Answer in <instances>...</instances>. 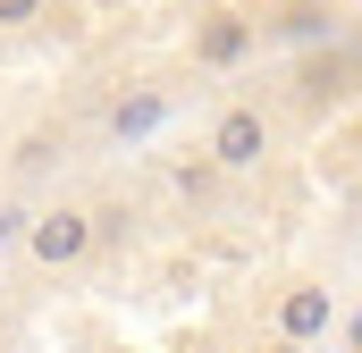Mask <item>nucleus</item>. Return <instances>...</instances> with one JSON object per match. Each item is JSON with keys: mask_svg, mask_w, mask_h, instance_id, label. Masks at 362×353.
<instances>
[{"mask_svg": "<svg viewBox=\"0 0 362 353\" xmlns=\"http://www.w3.org/2000/svg\"><path fill=\"white\" fill-rule=\"evenodd\" d=\"M93 244H101V219L76 210V202H51V210H34V219H25V253H34L42 269H76Z\"/></svg>", "mask_w": 362, "mask_h": 353, "instance_id": "1", "label": "nucleus"}, {"mask_svg": "<svg viewBox=\"0 0 362 353\" xmlns=\"http://www.w3.org/2000/svg\"><path fill=\"white\" fill-rule=\"evenodd\" d=\"M202 152H211L219 176H253L262 160H270V118H262L253 101H228V109L211 118V143H202Z\"/></svg>", "mask_w": 362, "mask_h": 353, "instance_id": "2", "label": "nucleus"}, {"mask_svg": "<svg viewBox=\"0 0 362 353\" xmlns=\"http://www.w3.org/2000/svg\"><path fill=\"white\" fill-rule=\"evenodd\" d=\"M253 42H262V25L236 17V8H219V17L194 25V68H236V59H253Z\"/></svg>", "mask_w": 362, "mask_h": 353, "instance_id": "3", "label": "nucleus"}, {"mask_svg": "<svg viewBox=\"0 0 362 353\" xmlns=\"http://www.w3.org/2000/svg\"><path fill=\"white\" fill-rule=\"evenodd\" d=\"M329 320H337V294H329V286H312V277H303V286H286V294H278V337H286V345H320V337H329Z\"/></svg>", "mask_w": 362, "mask_h": 353, "instance_id": "4", "label": "nucleus"}, {"mask_svg": "<svg viewBox=\"0 0 362 353\" xmlns=\"http://www.w3.org/2000/svg\"><path fill=\"white\" fill-rule=\"evenodd\" d=\"M169 109H177V101H169L160 85H135L127 101H118V109H110V143H118V152H135V143H152V135L169 126Z\"/></svg>", "mask_w": 362, "mask_h": 353, "instance_id": "5", "label": "nucleus"}, {"mask_svg": "<svg viewBox=\"0 0 362 353\" xmlns=\"http://www.w3.org/2000/svg\"><path fill=\"white\" fill-rule=\"evenodd\" d=\"M278 34H286V42H346V17L320 8V0H295V8L278 17Z\"/></svg>", "mask_w": 362, "mask_h": 353, "instance_id": "6", "label": "nucleus"}, {"mask_svg": "<svg viewBox=\"0 0 362 353\" xmlns=\"http://www.w3.org/2000/svg\"><path fill=\"white\" fill-rule=\"evenodd\" d=\"M303 92H312V101H346V92H354V42H337V51L303 76Z\"/></svg>", "mask_w": 362, "mask_h": 353, "instance_id": "7", "label": "nucleus"}, {"mask_svg": "<svg viewBox=\"0 0 362 353\" xmlns=\"http://www.w3.org/2000/svg\"><path fill=\"white\" fill-rule=\"evenodd\" d=\"M42 8H51V0H0V25H34Z\"/></svg>", "mask_w": 362, "mask_h": 353, "instance_id": "8", "label": "nucleus"}, {"mask_svg": "<svg viewBox=\"0 0 362 353\" xmlns=\"http://www.w3.org/2000/svg\"><path fill=\"white\" fill-rule=\"evenodd\" d=\"M270 353H312V345H286V337H278V345H270Z\"/></svg>", "mask_w": 362, "mask_h": 353, "instance_id": "9", "label": "nucleus"}]
</instances>
